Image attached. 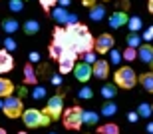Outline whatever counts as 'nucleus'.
<instances>
[{"mask_svg": "<svg viewBox=\"0 0 153 134\" xmlns=\"http://www.w3.org/2000/svg\"><path fill=\"white\" fill-rule=\"evenodd\" d=\"M114 82L123 90H131V88H135L139 84V76L131 66H119L114 74Z\"/></svg>", "mask_w": 153, "mask_h": 134, "instance_id": "1", "label": "nucleus"}, {"mask_svg": "<svg viewBox=\"0 0 153 134\" xmlns=\"http://www.w3.org/2000/svg\"><path fill=\"white\" fill-rule=\"evenodd\" d=\"M22 122H24L26 128H44V126H50L52 118L48 116L44 110L28 108V110H24V114H22Z\"/></svg>", "mask_w": 153, "mask_h": 134, "instance_id": "2", "label": "nucleus"}, {"mask_svg": "<svg viewBox=\"0 0 153 134\" xmlns=\"http://www.w3.org/2000/svg\"><path fill=\"white\" fill-rule=\"evenodd\" d=\"M62 122L66 130H79L84 124V110L79 106H70L62 114Z\"/></svg>", "mask_w": 153, "mask_h": 134, "instance_id": "3", "label": "nucleus"}, {"mask_svg": "<svg viewBox=\"0 0 153 134\" xmlns=\"http://www.w3.org/2000/svg\"><path fill=\"white\" fill-rule=\"evenodd\" d=\"M24 102L20 96H6L4 98V104H2V112H4L6 118H22L24 114Z\"/></svg>", "mask_w": 153, "mask_h": 134, "instance_id": "4", "label": "nucleus"}, {"mask_svg": "<svg viewBox=\"0 0 153 134\" xmlns=\"http://www.w3.org/2000/svg\"><path fill=\"white\" fill-rule=\"evenodd\" d=\"M44 112L52 118V122L60 120L62 114H64V96H62V94L58 92V94H54V96H50V100L46 102Z\"/></svg>", "mask_w": 153, "mask_h": 134, "instance_id": "5", "label": "nucleus"}, {"mask_svg": "<svg viewBox=\"0 0 153 134\" xmlns=\"http://www.w3.org/2000/svg\"><path fill=\"white\" fill-rule=\"evenodd\" d=\"M78 56L79 54L76 52L74 48H66L64 54L58 60V72L60 74H68V72H74V66L78 64Z\"/></svg>", "mask_w": 153, "mask_h": 134, "instance_id": "6", "label": "nucleus"}, {"mask_svg": "<svg viewBox=\"0 0 153 134\" xmlns=\"http://www.w3.org/2000/svg\"><path fill=\"white\" fill-rule=\"evenodd\" d=\"M74 50L82 56L85 52H91V50H96V38L91 36V32H85L74 42Z\"/></svg>", "mask_w": 153, "mask_h": 134, "instance_id": "7", "label": "nucleus"}, {"mask_svg": "<svg viewBox=\"0 0 153 134\" xmlns=\"http://www.w3.org/2000/svg\"><path fill=\"white\" fill-rule=\"evenodd\" d=\"M52 18H54V20H56L60 26H62V24H66V26H68V24H76V22H79L78 16H76V14H70V12L66 10L64 6H56V8L52 10Z\"/></svg>", "mask_w": 153, "mask_h": 134, "instance_id": "8", "label": "nucleus"}, {"mask_svg": "<svg viewBox=\"0 0 153 134\" xmlns=\"http://www.w3.org/2000/svg\"><path fill=\"white\" fill-rule=\"evenodd\" d=\"M74 76L76 80L82 82V84H85V82H90V78L94 76V64H88V62H78V64L74 66Z\"/></svg>", "mask_w": 153, "mask_h": 134, "instance_id": "9", "label": "nucleus"}, {"mask_svg": "<svg viewBox=\"0 0 153 134\" xmlns=\"http://www.w3.org/2000/svg\"><path fill=\"white\" fill-rule=\"evenodd\" d=\"M85 32H90V30H88V26L82 24V22L68 24V26H66V34H68V48H74V42L78 40L82 34H85Z\"/></svg>", "mask_w": 153, "mask_h": 134, "instance_id": "10", "label": "nucleus"}, {"mask_svg": "<svg viewBox=\"0 0 153 134\" xmlns=\"http://www.w3.org/2000/svg\"><path fill=\"white\" fill-rule=\"evenodd\" d=\"M115 46V38L109 32H103L96 38V52L97 54H108L111 48Z\"/></svg>", "mask_w": 153, "mask_h": 134, "instance_id": "11", "label": "nucleus"}, {"mask_svg": "<svg viewBox=\"0 0 153 134\" xmlns=\"http://www.w3.org/2000/svg\"><path fill=\"white\" fill-rule=\"evenodd\" d=\"M94 76L96 78H100V80H108V76H109V62L108 60H96V64H94Z\"/></svg>", "mask_w": 153, "mask_h": 134, "instance_id": "12", "label": "nucleus"}, {"mask_svg": "<svg viewBox=\"0 0 153 134\" xmlns=\"http://www.w3.org/2000/svg\"><path fill=\"white\" fill-rule=\"evenodd\" d=\"M12 68H14V58H12V54L6 48H2L0 50V74H6Z\"/></svg>", "mask_w": 153, "mask_h": 134, "instance_id": "13", "label": "nucleus"}, {"mask_svg": "<svg viewBox=\"0 0 153 134\" xmlns=\"http://www.w3.org/2000/svg\"><path fill=\"white\" fill-rule=\"evenodd\" d=\"M137 58L141 60L143 64H151L153 62V46L149 42H143L141 46L137 48Z\"/></svg>", "mask_w": 153, "mask_h": 134, "instance_id": "14", "label": "nucleus"}, {"mask_svg": "<svg viewBox=\"0 0 153 134\" xmlns=\"http://www.w3.org/2000/svg\"><path fill=\"white\" fill-rule=\"evenodd\" d=\"M108 22H109L111 28H121V26H125V24L129 22V16H127L125 12H114V14L108 18Z\"/></svg>", "mask_w": 153, "mask_h": 134, "instance_id": "15", "label": "nucleus"}, {"mask_svg": "<svg viewBox=\"0 0 153 134\" xmlns=\"http://www.w3.org/2000/svg\"><path fill=\"white\" fill-rule=\"evenodd\" d=\"M24 84H30V86H36L38 84V76H36V70H34L32 62L24 64Z\"/></svg>", "mask_w": 153, "mask_h": 134, "instance_id": "16", "label": "nucleus"}, {"mask_svg": "<svg viewBox=\"0 0 153 134\" xmlns=\"http://www.w3.org/2000/svg\"><path fill=\"white\" fill-rule=\"evenodd\" d=\"M18 28H20V24H18L16 18H12V16L2 18V32H6L8 36H12L14 32H18Z\"/></svg>", "mask_w": 153, "mask_h": 134, "instance_id": "17", "label": "nucleus"}, {"mask_svg": "<svg viewBox=\"0 0 153 134\" xmlns=\"http://www.w3.org/2000/svg\"><path fill=\"white\" fill-rule=\"evenodd\" d=\"M52 40L58 42V44H62L64 48H68V34H66V26H60L58 24L56 28H54V32H52Z\"/></svg>", "mask_w": 153, "mask_h": 134, "instance_id": "18", "label": "nucleus"}, {"mask_svg": "<svg viewBox=\"0 0 153 134\" xmlns=\"http://www.w3.org/2000/svg\"><path fill=\"white\" fill-rule=\"evenodd\" d=\"M117 88L119 86L115 84V82L114 84H111V82H105V84L102 86V90H100V94H102L105 100H114L115 96H117Z\"/></svg>", "mask_w": 153, "mask_h": 134, "instance_id": "19", "label": "nucleus"}, {"mask_svg": "<svg viewBox=\"0 0 153 134\" xmlns=\"http://www.w3.org/2000/svg\"><path fill=\"white\" fill-rule=\"evenodd\" d=\"M12 92H14V84H12V80H10V78L0 76V98L12 96Z\"/></svg>", "mask_w": 153, "mask_h": 134, "instance_id": "20", "label": "nucleus"}, {"mask_svg": "<svg viewBox=\"0 0 153 134\" xmlns=\"http://www.w3.org/2000/svg\"><path fill=\"white\" fill-rule=\"evenodd\" d=\"M139 84L143 86V90H147L149 94H153V70L139 74Z\"/></svg>", "mask_w": 153, "mask_h": 134, "instance_id": "21", "label": "nucleus"}, {"mask_svg": "<svg viewBox=\"0 0 153 134\" xmlns=\"http://www.w3.org/2000/svg\"><path fill=\"white\" fill-rule=\"evenodd\" d=\"M90 18L94 20V22H100V20H103L105 18V6L103 4H96L90 8Z\"/></svg>", "mask_w": 153, "mask_h": 134, "instance_id": "22", "label": "nucleus"}, {"mask_svg": "<svg viewBox=\"0 0 153 134\" xmlns=\"http://www.w3.org/2000/svg\"><path fill=\"white\" fill-rule=\"evenodd\" d=\"M22 30L26 36H34L40 32V22L38 20H26V22L22 24Z\"/></svg>", "mask_w": 153, "mask_h": 134, "instance_id": "23", "label": "nucleus"}, {"mask_svg": "<svg viewBox=\"0 0 153 134\" xmlns=\"http://www.w3.org/2000/svg\"><path fill=\"white\" fill-rule=\"evenodd\" d=\"M100 114H103V116H115L117 114V104H115L114 100H105L102 104V110H100Z\"/></svg>", "mask_w": 153, "mask_h": 134, "instance_id": "24", "label": "nucleus"}, {"mask_svg": "<svg viewBox=\"0 0 153 134\" xmlns=\"http://www.w3.org/2000/svg\"><path fill=\"white\" fill-rule=\"evenodd\" d=\"M64 50H66V48H64L62 44H58V42H54V40H52V42H50V46H48L50 58H52V60H56V62L60 60V56L64 54Z\"/></svg>", "mask_w": 153, "mask_h": 134, "instance_id": "25", "label": "nucleus"}, {"mask_svg": "<svg viewBox=\"0 0 153 134\" xmlns=\"http://www.w3.org/2000/svg\"><path fill=\"white\" fill-rule=\"evenodd\" d=\"M125 42H127V46H131V48H139L143 44V36L139 34V32H129L127 38H125Z\"/></svg>", "mask_w": 153, "mask_h": 134, "instance_id": "26", "label": "nucleus"}, {"mask_svg": "<svg viewBox=\"0 0 153 134\" xmlns=\"http://www.w3.org/2000/svg\"><path fill=\"white\" fill-rule=\"evenodd\" d=\"M100 120V114L94 110H84V124L85 126H96Z\"/></svg>", "mask_w": 153, "mask_h": 134, "instance_id": "27", "label": "nucleus"}, {"mask_svg": "<svg viewBox=\"0 0 153 134\" xmlns=\"http://www.w3.org/2000/svg\"><path fill=\"white\" fill-rule=\"evenodd\" d=\"M97 132H100V134H119V126L114 124V122H108V124L97 126Z\"/></svg>", "mask_w": 153, "mask_h": 134, "instance_id": "28", "label": "nucleus"}, {"mask_svg": "<svg viewBox=\"0 0 153 134\" xmlns=\"http://www.w3.org/2000/svg\"><path fill=\"white\" fill-rule=\"evenodd\" d=\"M137 114L141 118H149L153 114V104H149V102H141V104L137 106Z\"/></svg>", "mask_w": 153, "mask_h": 134, "instance_id": "29", "label": "nucleus"}, {"mask_svg": "<svg viewBox=\"0 0 153 134\" xmlns=\"http://www.w3.org/2000/svg\"><path fill=\"white\" fill-rule=\"evenodd\" d=\"M127 26H129V32H139L141 26H143V22H141V18H139V16H131L129 22H127Z\"/></svg>", "mask_w": 153, "mask_h": 134, "instance_id": "30", "label": "nucleus"}, {"mask_svg": "<svg viewBox=\"0 0 153 134\" xmlns=\"http://www.w3.org/2000/svg\"><path fill=\"white\" fill-rule=\"evenodd\" d=\"M26 6V0H8V8L10 12H22Z\"/></svg>", "mask_w": 153, "mask_h": 134, "instance_id": "31", "label": "nucleus"}, {"mask_svg": "<svg viewBox=\"0 0 153 134\" xmlns=\"http://www.w3.org/2000/svg\"><path fill=\"white\" fill-rule=\"evenodd\" d=\"M2 46H4L8 52H12V50H16V48H18V42L14 40L12 36H6L4 40H2Z\"/></svg>", "mask_w": 153, "mask_h": 134, "instance_id": "32", "label": "nucleus"}, {"mask_svg": "<svg viewBox=\"0 0 153 134\" xmlns=\"http://www.w3.org/2000/svg\"><path fill=\"white\" fill-rule=\"evenodd\" d=\"M56 4H58V0H40V6H42V10L48 12V14H50V12L56 8Z\"/></svg>", "mask_w": 153, "mask_h": 134, "instance_id": "33", "label": "nucleus"}, {"mask_svg": "<svg viewBox=\"0 0 153 134\" xmlns=\"http://www.w3.org/2000/svg\"><path fill=\"white\" fill-rule=\"evenodd\" d=\"M30 96H32L34 100H42V98L46 96V88H44V86H38V84H36V86L32 88V94H30Z\"/></svg>", "mask_w": 153, "mask_h": 134, "instance_id": "34", "label": "nucleus"}, {"mask_svg": "<svg viewBox=\"0 0 153 134\" xmlns=\"http://www.w3.org/2000/svg\"><path fill=\"white\" fill-rule=\"evenodd\" d=\"M137 58V48H131L127 46L123 50V60H127V62H131V60H135Z\"/></svg>", "mask_w": 153, "mask_h": 134, "instance_id": "35", "label": "nucleus"}, {"mask_svg": "<svg viewBox=\"0 0 153 134\" xmlns=\"http://www.w3.org/2000/svg\"><path fill=\"white\" fill-rule=\"evenodd\" d=\"M78 96H79V98H82V100H90L91 96H94V90H91L90 86H84V88H79Z\"/></svg>", "mask_w": 153, "mask_h": 134, "instance_id": "36", "label": "nucleus"}, {"mask_svg": "<svg viewBox=\"0 0 153 134\" xmlns=\"http://www.w3.org/2000/svg\"><path fill=\"white\" fill-rule=\"evenodd\" d=\"M96 50H91V52H85V54H82V60L84 62H88V64H96V60H97V56H96Z\"/></svg>", "mask_w": 153, "mask_h": 134, "instance_id": "37", "label": "nucleus"}, {"mask_svg": "<svg viewBox=\"0 0 153 134\" xmlns=\"http://www.w3.org/2000/svg\"><path fill=\"white\" fill-rule=\"evenodd\" d=\"M109 58H111V62H114V64H119V60L123 58V54H119L115 48H111V50H109Z\"/></svg>", "mask_w": 153, "mask_h": 134, "instance_id": "38", "label": "nucleus"}, {"mask_svg": "<svg viewBox=\"0 0 153 134\" xmlns=\"http://www.w3.org/2000/svg\"><path fill=\"white\" fill-rule=\"evenodd\" d=\"M143 40H145V42L153 40V24H151V26H147V28H145V32H143Z\"/></svg>", "mask_w": 153, "mask_h": 134, "instance_id": "39", "label": "nucleus"}, {"mask_svg": "<svg viewBox=\"0 0 153 134\" xmlns=\"http://www.w3.org/2000/svg\"><path fill=\"white\" fill-rule=\"evenodd\" d=\"M139 114H137V110L135 112H129V114H127V120H129V122H137V120H139Z\"/></svg>", "mask_w": 153, "mask_h": 134, "instance_id": "40", "label": "nucleus"}, {"mask_svg": "<svg viewBox=\"0 0 153 134\" xmlns=\"http://www.w3.org/2000/svg\"><path fill=\"white\" fill-rule=\"evenodd\" d=\"M28 58H30V62H38V60H40V54L38 52H30Z\"/></svg>", "mask_w": 153, "mask_h": 134, "instance_id": "41", "label": "nucleus"}, {"mask_svg": "<svg viewBox=\"0 0 153 134\" xmlns=\"http://www.w3.org/2000/svg\"><path fill=\"white\" fill-rule=\"evenodd\" d=\"M52 84H56V86H60V84H62V80H60V74H54V76H52Z\"/></svg>", "mask_w": 153, "mask_h": 134, "instance_id": "42", "label": "nucleus"}, {"mask_svg": "<svg viewBox=\"0 0 153 134\" xmlns=\"http://www.w3.org/2000/svg\"><path fill=\"white\" fill-rule=\"evenodd\" d=\"M82 2H84V6H88V8H91V6L97 4V0H82Z\"/></svg>", "mask_w": 153, "mask_h": 134, "instance_id": "43", "label": "nucleus"}, {"mask_svg": "<svg viewBox=\"0 0 153 134\" xmlns=\"http://www.w3.org/2000/svg\"><path fill=\"white\" fill-rule=\"evenodd\" d=\"M72 4V0H58V6H64V8H68Z\"/></svg>", "mask_w": 153, "mask_h": 134, "instance_id": "44", "label": "nucleus"}, {"mask_svg": "<svg viewBox=\"0 0 153 134\" xmlns=\"http://www.w3.org/2000/svg\"><path fill=\"white\" fill-rule=\"evenodd\" d=\"M147 12L153 14V0H147Z\"/></svg>", "mask_w": 153, "mask_h": 134, "instance_id": "45", "label": "nucleus"}, {"mask_svg": "<svg viewBox=\"0 0 153 134\" xmlns=\"http://www.w3.org/2000/svg\"><path fill=\"white\" fill-rule=\"evenodd\" d=\"M145 130H147V134H153V122H149L147 126H145Z\"/></svg>", "mask_w": 153, "mask_h": 134, "instance_id": "46", "label": "nucleus"}, {"mask_svg": "<svg viewBox=\"0 0 153 134\" xmlns=\"http://www.w3.org/2000/svg\"><path fill=\"white\" fill-rule=\"evenodd\" d=\"M0 134H8V130H6V128H0Z\"/></svg>", "mask_w": 153, "mask_h": 134, "instance_id": "47", "label": "nucleus"}, {"mask_svg": "<svg viewBox=\"0 0 153 134\" xmlns=\"http://www.w3.org/2000/svg\"><path fill=\"white\" fill-rule=\"evenodd\" d=\"M18 134H28V132H26V130H22V132H18Z\"/></svg>", "mask_w": 153, "mask_h": 134, "instance_id": "48", "label": "nucleus"}, {"mask_svg": "<svg viewBox=\"0 0 153 134\" xmlns=\"http://www.w3.org/2000/svg\"><path fill=\"white\" fill-rule=\"evenodd\" d=\"M149 68H151V70H153V62H151V64H149Z\"/></svg>", "mask_w": 153, "mask_h": 134, "instance_id": "49", "label": "nucleus"}, {"mask_svg": "<svg viewBox=\"0 0 153 134\" xmlns=\"http://www.w3.org/2000/svg\"><path fill=\"white\" fill-rule=\"evenodd\" d=\"M102 2H109V0H102Z\"/></svg>", "mask_w": 153, "mask_h": 134, "instance_id": "50", "label": "nucleus"}, {"mask_svg": "<svg viewBox=\"0 0 153 134\" xmlns=\"http://www.w3.org/2000/svg\"><path fill=\"white\" fill-rule=\"evenodd\" d=\"M50 134H56V132H50Z\"/></svg>", "mask_w": 153, "mask_h": 134, "instance_id": "51", "label": "nucleus"}]
</instances>
